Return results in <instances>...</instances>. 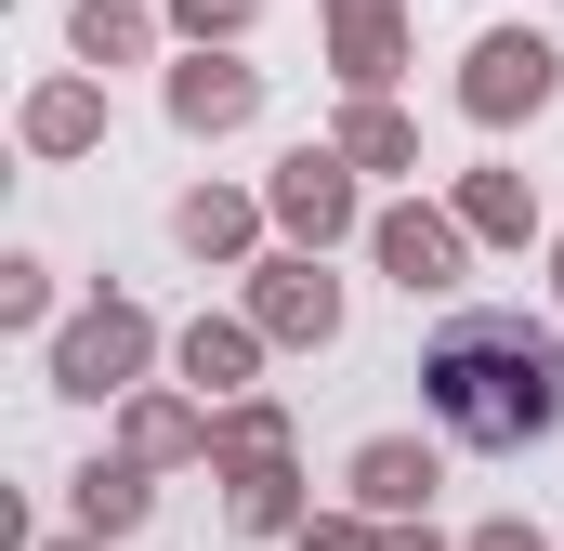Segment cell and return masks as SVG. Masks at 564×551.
<instances>
[{"label": "cell", "instance_id": "6da1fadb", "mask_svg": "<svg viewBox=\"0 0 564 551\" xmlns=\"http://www.w3.org/2000/svg\"><path fill=\"white\" fill-rule=\"evenodd\" d=\"M421 381L459 446H552L564 433V342L525 328V315H446Z\"/></svg>", "mask_w": 564, "mask_h": 551}]
</instances>
